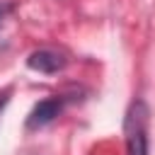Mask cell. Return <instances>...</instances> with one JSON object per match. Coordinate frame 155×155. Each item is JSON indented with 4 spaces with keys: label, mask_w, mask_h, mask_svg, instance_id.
Returning a JSON list of instances; mask_svg holds the SVG:
<instances>
[{
    "label": "cell",
    "mask_w": 155,
    "mask_h": 155,
    "mask_svg": "<svg viewBox=\"0 0 155 155\" xmlns=\"http://www.w3.org/2000/svg\"><path fill=\"white\" fill-rule=\"evenodd\" d=\"M5 102H7V97H5V94H0V109L5 107Z\"/></svg>",
    "instance_id": "obj_5"
},
{
    "label": "cell",
    "mask_w": 155,
    "mask_h": 155,
    "mask_svg": "<svg viewBox=\"0 0 155 155\" xmlns=\"http://www.w3.org/2000/svg\"><path fill=\"white\" fill-rule=\"evenodd\" d=\"M65 63H68L65 56L53 48H39V51L29 53V58H27V65L36 73H44V75H53V73L63 70Z\"/></svg>",
    "instance_id": "obj_3"
},
{
    "label": "cell",
    "mask_w": 155,
    "mask_h": 155,
    "mask_svg": "<svg viewBox=\"0 0 155 155\" xmlns=\"http://www.w3.org/2000/svg\"><path fill=\"white\" fill-rule=\"evenodd\" d=\"M148 104L143 99H133L124 119L126 155H148Z\"/></svg>",
    "instance_id": "obj_1"
},
{
    "label": "cell",
    "mask_w": 155,
    "mask_h": 155,
    "mask_svg": "<svg viewBox=\"0 0 155 155\" xmlns=\"http://www.w3.org/2000/svg\"><path fill=\"white\" fill-rule=\"evenodd\" d=\"M63 107H65V97H46V99H41V102L29 111L27 126H29V128H41V126L51 124L53 119L61 116Z\"/></svg>",
    "instance_id": "obj_2"
},
{
    "label": "cell",
    "mask_w": 155,
    "mask_h": 155,
    "mask_svg": "<svg viewBox=\"0 0 155 155\" xmlns=\"http://www.w3.org/2000/svg\"><path fill=\"white\" fill-rule=\"evenodd\" d=\"M12 12V5L10 2H5V5H0V27L5 24V19H7V15Z\"/></svg>",
    "instance_id": "obj_4"
}]
</instances>
